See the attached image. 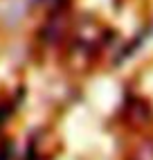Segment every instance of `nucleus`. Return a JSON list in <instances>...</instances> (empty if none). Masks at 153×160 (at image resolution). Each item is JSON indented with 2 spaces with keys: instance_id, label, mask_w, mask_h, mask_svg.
<instances>
[]
</instances>
